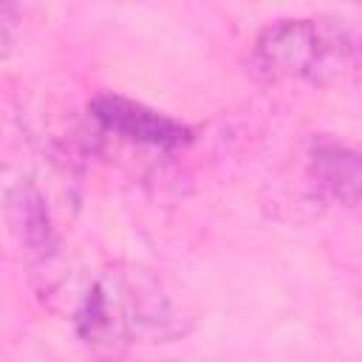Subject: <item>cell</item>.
Returning a JSON list of instances; mask_svg holds the SVG:
<instances>
[{"label":"cell","instance_id":"obj_4","mask_svg":"<svg viewBox=\"0 0 362 362\" xmlns=\"http://www.w3.org/2000/svg\"><path fill=\"white\" fill-rule=\"evenodd\" d=\"M3 212L17 246L31 260H42L54 246V226L42 192L28 178L11 181L3 192Z\"/></svg>","mask_w":362,"mask_h":362},{"label":"cell","instance_id":"obj_1","mask_svg":"<svg viewBox=\"0 0 362 362\" xmlns=\"http://www.w3.org/2000/svg\"><path fill=\"white\" fill-rule=\"evenodd\" d=\"M187 300L170 283L136 263L102 269L82 291L74 322L90 345L170 342L192 328Z\"/></svg>","mask_w":362,"mask_h":362},{"label":"cell","instance_id":"obj_2","mask_svg":"<svg viewBox=\"0 0 362 362\" xmlns=\"http://www.w3.org/2000/svg\"><path fill=\"white\" fill-rule=\"evenodd\" d=\"M356 45L342 20L294 17L266 25L252 48L249 68L257 79L331 82L351 71Z\"/></svg>","mask_w":362,"mask_h":362},{"label":"cell","instance_id":"obj_5","mask_svg":"<svg viewBox=\"0 0 362 362\" xmlns=\"http://www.w3.org/2000/svg\"><path fill=\"white\" fill-rule=\"evenodd\" d=\"M308 170H311L314 184L325 195H331L348 206H354L359 201L362 173H359V153L356 150H351L339 141H331V139H320L311 147Z\"/></svg>","mask_w":362,"mask_h":362},{"label":"cell","instance_id":"obj_3","mask_svg":"<svg viewBox=\"0 0 362 362\" xmlns=\"http://www.w3.org/2000/svg\"><path fill=\"white\" fill-rule=\"evenodd\" d=\"M90 116L122 139L153 144V147H178L189 141V127L124 96L102 93L90 102Z\"/></svg>","mask_w":362,"mask_h":362}]
</instances>
